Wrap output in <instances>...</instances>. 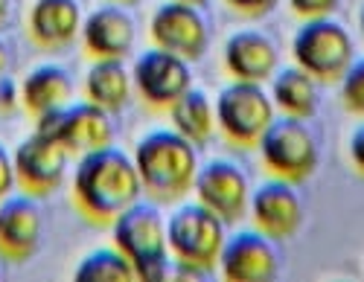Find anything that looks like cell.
<instances>
[{"instance_id":"1","label":"cell","mask_w":364,"mask_h":282,"mask_svg":"<svg viewBox=\"0 0 364 282\" xmlns=\"http://www.w3.org/2000/svg\"><path fill=\"white\" fill-rule=\"evenodd\" d=\"M140 192L143 183L137 166L123 148L102 146L79 158L73 175V201L90 222L111 224L126 207L140 201Z\"/></svg>"},{"instance_id":"2","label":"cell","mask_w":364,"mask_h":282,"mask_svg":"<svg viewBox=\"0 0 364 282\" xmlns=\"http://www.w3.org/2000/svg\"><path fill=\"white\" fill-rule=\"evenodd\" d=\"M134 166L143 190L155 201H178L193 190L198 169V146L175 129H155L137 140Z\"/></svg>"},{"instance_id":"3","label":"cell","mask_w":364,"mask_h":282,"mask_svg":"<svg viewBox=\"0 0 364 282\" xmlns=\"http://www.w3.org/2000/svg\"><path fill=\"white\" fill-rule=\"evenodd\" d=\"M114 244L123 250L137 279H166L172 271L166 244V218L155 204L134 201L111 222Z\"/></svg>"},{"instance_id":"4","label":"cell","mask_w":364,"mask_h":282,"mask_svg":"<svg viewBox=\"0 0 364 282\" xmlns=\"http://www.w3.org/2000/svg\"><path fill=\"white\" fill-rule=\"evenodd\" d=\"M291 55L294 65L306 70L315 82H338L355 61V44L347 26L332 15L306 18L294 33Z\"/></svg>"},{"instance_id":"5","label":"cell","mask_w":364,"mask_h":282,"mask_svg":"<svg viewBox=\"0 0 364 282\" xmlns=\"http://www.w3.org/2000/svg\"><path fill=\"white\" fill-rule=\"evenodd\" d=\"M265 169L291 183L306 180L318 169V137L300 116H274L254 143Z\"/></svg>"},{"instance_id":"6","label":"cell","mask_w":364,"mask_h":282,"mask_svg":"<svg viewBox=\"0 0 364 282\" xmlns=\"http://www.w3.org/2000/svg\"><path fill=\"white\" fill-rule=\"evenodd\" d=\"M225 236V222L198 201L181 204L166 222V244L172 262H190L207 271L216 268Z\"/></svg>"},{"instance_id":"7","label":"cell","mask_w":364,"mask_h":282,"mask_svg":"<svg viewBox=\"0 0 364 282\" xmlns=\"http://www.w3.org/2000/svg\"><path fill=\"white\" fill-rule=\"evenodd\" d=\"M213 114H216V125L230 143L254 146L259 134L268 129V122L277 116V108L262 85L233 79L219 90Z\"/></svg>"},{"instance_id":"8","label":"cell","mask_w":364,"mask_h":282,"mask_svg":"<svg viewBox=\"0 0 364 282\" xmlns=\"http://www.w3.org/2000/svg\"><path fill=\"white\" fill-rule=\"evenodd\" d=\"M36 131L62 143L70 154H87L114 140L111 114L94 102H76L55 111H44L36 116Z\"/></svg>"},{"instance_id":"9","label":"cell","mask_w":364,"mask_h":282,"mask_svg":"<svg viewBox=\"0 0 364 282\" xmlns=\"http://www.w3.org/2000/svg\"><path fill=\"white\" fill-rule=\"evenodd\" d=\"M132 87L151 108H169L187 87H193L190 61L169 50L151 47L134 58L132 67Z\"/></svg>"},{"instance_id":"10","label":"cell","mask_w":364,"mask_h":282,"mask_svg":"<svg viewBox=\"0 0 364 282\" xmlns=\"http://www.w3.org/2000/svg\"><path fill=\"white\" fill-rule=\"evenodd\" d=\"M193 190H196V201L204 204L207 210H213L225 224L239 222L248 212L251 183H248V175L233 161L213 158L207 163H198Z\"/></svg>"},{"instance_id":"11","label":"cell","mask_w":364,"mask_h":282,"mask_svg":"<svg viewBox=\"0 0 364 282\" xmlns=\"http://www.w3.org/2000/svg\"><path fill=\"white\" fill-rule=\"evenodd\" d=\"M149 36L155 47L169 50L187 61H196L204 55L210 44V26L198 6L181 4V0H166L149 21Z\"/></svg>"},{"instance_id":"12","label":"cell","mask_w":364,"mask_h":282,"mask_svg":"<svg viewBox=\"0 0 364 282\" xmlns=\"http://www.w3.org/2000/svg\"><path fill=\"white\" fill-rule=\"evenodd\" d=\"M68 161H70V151L62 143L47 134L33 131L26 140H21V146L12 154L15 180L29 195L53 192V190H58V183L65 180Z\"/></svg>"},{"instance_id":"13","label":"cell","mask_w":364,"mask_h":282,"mask_svg":"<svg viewBox=\"0 0 364 282\" xmlns=\"http://www.w3.org/2000/svg\"><path fill=\"white\" fill-rule=\"evenodd\" d=\"M248 212L259 233L271 239H291L303 222V201L294 190V183L286 178L271 175L248 195Z\"/></svg>"},{"instance_id":"14","label":"cell","mask_w":364,"mask_h":282,"mask_svg":"<svg viewBox=\"0 0 364 282\" xmlns=\"http://www.w3.org/2000/svg\"><path fill=\"white\" fill-rule=\"evenodd\" d=\"M219 268L225 279L233 282H265L280 271V254L271 236L259 230H236L225 236L219 250Z\"/></svg>"},{"instance_id":"15","label":"cell","mask_w":364,"mask_h":282,"mask_svg":"<svg viewBox=\"0 0 364 282\" xmlns=\"http://www.w3.org/2000/svg\"><path fill=\"white\" fill-rule=\"evenodd\" d=\"M44 233V215L36 195H6L0 198V256L26 262L38 250Z\"/></svg>"},{"instance_id":"16","label":"cell","mask_w":364,"mask_h":282,"mask_svg":"<svg viewBox=\"0 0 364 282\" xmlns=\"http://www.w3.org/2000/svg\"><path fill=\"white\" fill-rule=\"evenodd\" d=\"M79 36L94 58H126L137 41V23L123 6L105 4L82 18Z\"/></svg>"},{"instance_id":"17","label":"cell","mask_w":364,"mask_h":282,"mask_svg":"<svg viewBox=\"0 0 364 282\" xmlns=\"http://www.w3.org/2000/svg\"><path fill=\"white\" fill-rule=\"evenodd\" d=\"M277 44L257 29H239L225 41V70L239 82L265 85L277 70Z\"/></svg>"},{"instance_id":"18","label":"cell","mask_w":364,"mask_h":282,"mask_svg":"<svg viewBox=\"0 0 364 282\" xmlns=\"http://www.w3.org/2000/svg\"><path fill=\"white\" fill-rule=\"evenodd\" d=\"M29 36L47 50L68 47L82 29L79 0H36L29 9Z\"/></svg>"},{"instance_id":"19","label":"cell","mask_w":364,"mask_h":282,"mask_svg":"<svg viewBox=\"0 0 364 282\" xmlns=\"http://www.w3.org/2000/svg\"><path fill=\"white\" fill-rule=\"evenodd\" d=\"M73 99V79L62 65H38L21 85V102L36 116L44 111L65 108Z\"/></svg>"},{"instance_id":"20","label":"cell","mask_w":364,"mask_h":282,"mask_svg":"<svg viewBox=\"0 0 364 282\" xmlns=\"http://www.w3.org/2000/svg\"><path fill=\"white\" fill-rule=\"evenodd\" d=\"M85 97L108 114L126 108L132 99V70L123 58H97L85 73Z\"/></svg>"},{"instance_id":"21","label":"cell","mask_w":364,"mask_h":282,"mask_svg":"<svg viewBox=\"0 0 364 282\" xmlns=\"http://www.w3.org/2000/svg\"><path fill=\"white\" fill-rule=\"evenodd\" d=\"M169 119H172V129L181 137H187L193 146H204L216 131L213 102H210L207 90H201V87H187L169 105Z\"/></svg>"},{"instance_id":"22","label":"cell","mask_w":364,"mask_h":282,"mask_svg":"<svg viewBox=\"0 0 364 282\" xmlns=\"http://www.w3.org/2000/svg\"><path fill=\"white\" fill-rule=\"evenodd\" d=\"M268 97H271V102H274L277 111H283L289 116L309 119L318 108V82L306 70L291 65V67L274 70Z\"/></svg>"},{"instance_id":"23","label":"cell","mask_w":364,"mask_h":282,"mask_svg":"<svg viewBox=\"0 0 364 282\" xmlns=\"http://www.w3.org/2000/svg\"><path fill=\"white\" fill-rule=\"evenodd\" d=\"M76 279H137L132 262L126 259V254L114 247H97L76 265Z\"/></svg>"},{"instance_id":"24","label":"cell","mask_w":364,"mask_h":282,"mask_svg":"<svg viewBox=\"0 0 364 282\" xmlns=\"http://www.w3.org/2000/svg\"><path fill=\"white\" fill-rule=\"evenodd\" d=\"M338 82H341V99H344V105L353 114H361L364 111V61L355 58Z\"/></svg>"},{"instance_id":"25","label":"cell","mask_w":364,"mask_h":282,"mask_svg":"<svg viewBox=\"0 0 364 282\" xmlns=\"http://www.w3.org/2000/svg\"><path fill=\"white\" fill-rule=\"evenodd\" d=\"M341 0H289V6L306 21V18H323L338 9Z\"/></svg>"},{"instance_id":"26","label":"cell","mask_w":364,"mask_h":282,"mask_svg":"<svg viewBox=\"0 0 364 282\" xmlns=\"http://www.w3.org/2000/svg\"><path fill=\"white\" fill-rule=\"evenodd\" d=\"M225 4L242 15H251V18H259V15H268L271 9L277 6V0H225Z\"/></svg>"},{"instance_id":"27","label":"cell","mask_w":364,"mask_h":282,"mask_svg":"<svg viewBox=\"0 0 364 282\" xmlns=\"http://www.w3.org/2000/svg\"><path fill=\"white\" fill-rule=\"evenodd\" d=\"M15 163H12V154L6 151V146H0V198H6L15 186Z\"/></svg>"},{"instance_id":"28","label":"cell","mask_w":364,"mask_h":282,"mask_svg":"<svg viewBox=\"0 0 364 282\" xmlns=\"http://www.w3.org/2000/svg\"><path fill=\"white\" fill-rule=\"evenodd\" d=\"M18 99H21V87L9 76H4V79H0V108L12 111L18 105Z\"/></svg>"},{"instance_id":"29","label":"cell","mask_w":364,"mask_h":282,"mask_svg":"<svg viewBox=\"0 0 364 282\" xmlns=\"http://www.w3.org/2000/svg\"><path fill=\"white\" fill-rule=\"evenodd\" d=\"M361 143H364V131L361 129H355V134H353V140H350V154H353V161H355V169H361Z\"/></svg>"},{"instance_id":"30","label":"cell","mask_w":364,"mask_h":282,"mask_svg":"<svg viewBox=\"0 0 364 282\" xmlns=\"http://www.w3.org/2000/svg\"><path fill=\"white\" fill-rule=\"evenodd\" d=\"M9 73V47H6V41L0 38V79H4Z\"/></svg>"},{"instance_id":"31","label":"cell","mask_w":364,"mask_h":282,"mask_svg":"<svg viewBox=\"0 0 364 282\" xmlns=\"http://www.w3.org/2000/svg\"><path fill=\"white\" fill-rule=\"evenodd\" d=\"M9 12H12V0H0V23L9 18Z\"/></svg>"},{"instance_id":"32","label":"cell","mask_w":364,"mask_h":282,"mask_svg":"<svg viewBox=\"0 0 364 282\" xmlns=\"http://www.w3.org/2000/svg\"><path fill=\"white\" fill-rule=\"evenodd\" d=\"M181 4H190V6H198V9H201V6L207 4V0H181Z\"/></svg>"}]
</instances>
